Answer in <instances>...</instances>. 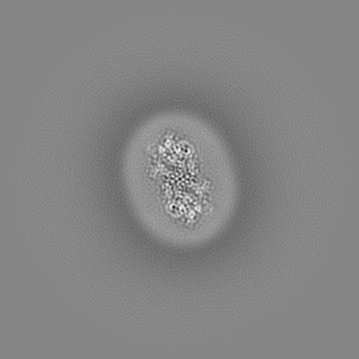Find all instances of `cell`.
Here are the masks:
<instances>
[{"mask_svg":"<svg viewBox=\"0 0 359 359\" xmlns=\"http://www.w3.org/2000/svg\"><path fill=\"white\" fill-rule=\"evenodd\" d=\"M123 177L139 223L168 245L212 240L236 206V174L224 142L188 113H162L140 125L125 149Z\"/></svg>","mask_w":359,"mask_h":359,"instance_id":"obj_1","label":"cell"}]
</instances>
